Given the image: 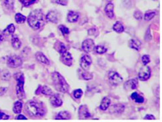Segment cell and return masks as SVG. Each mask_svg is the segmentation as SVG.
<instances>
[{
    "label": "cell",
    "mask_w": 162,
    "mask_h": 122,
    "mask_svg": "<svg viewBox=\"0 0 162 122\" xmlns=\"http://www.w3.org/2000/svg\"><path fill=\"white\" fill-rule=\"evenodd\" d=\"M27 23L34 30H40L44 27L46 23V17L41 10L33 11L27 17Z\"/></svg>",
    "instance_id": "obj_1"
},
{
    "label": "cell",
    "mask_w": 162,
    "mask_h": 122,
    "mask_svg": "<svg viewBox=\"0 0 162 122\" xmlns=\"http://www.w3.org/2000/svg\"><path fill=\"white\" fill-rule=\"evenodd\" d=\"M55 47L61 55V61L65 65L71 66L72 64V57L71 54L67 51L65 44L60 41H57L55 45Z\"/></svg>",
    "instance_id": "obj_2"
},
{
    "label": "cell",
    "mask_w": 162,
    "mask_h": 122,
    "mask_svg": "<svg viewBox=\"0 0 162 122\" xmlns=\"http://www.w3.org/2000/svg\"><path fill=\"white\" fill-rule=\"evenodd\" d=\"M51 76H52L53 85L55 89L63 93L69 92V85L63 76H61L58 72H54Z\"/></svg>",
    "instance_id": "obj_3"
},
{
    "label": "cell",
    "mask_w": 162,
    "mask_h": 122,
    "mask_svg": "<svg viewBox=\"0 0 162 122\" xmlns=\"http://www.w3.org/2000/svg\"><path fill=\"white\" fill-rule=\"evenodd\" d=\"M26 110L29 116L33 117L43 116L45 112L42 105L34 101H29L27 103Z\"/></svg>",
    "instance_id": "obj_4"
},
{
    "label": "cell",
    "mask_w": 162,
    "mask_h": 122,
    "mask_svg": "<svg viewBox=\"0 0 162 122\" xmlns=\"http://www.w3.org/2000/svg\"><path fill=\"white\" fill-rule=\"evenodd\" d=\"M17 80V86H16V93L17 98L22 99L25 98V91H24V83H25V78L23 74H21V75H19L16 78Z\"/></svg>",
    "instance_id": "obj_5"
},
{
    "label": "cell",
    "mask_w": 162,
    "mask_h": 122,
    "mask_svg": "<svg viewBox=\"0 0 162 122\" xmlns=\"http://www.w3.org/2000/svg\"><path fill=\"white\" fill-rule=\"evenodd\" d=\"M23 64L21 58L17 55H12L7 58V64L10 68H16L19 67Z\"/></svg>",
    "instance_id": "obj_6"
},
{
    "label": "cell",
    "mask_w": 162,
    "mask_h": 122,
    "mask_svg": "<svg viewBox=\"0 0 162 122\" xmlns=\"http://www.w3.org/2000/svg\"><path fill=\"white\" fill-rule=\"evenodd\" d=\"M108 79L112 85H118L123 81V78L119 75L118 73L116 71H110L108 73Z\"/></svg>",
    "instance_id": "obj_7"
},
{
    "label": "cell",
    "mask_w": 162,
    "mask_h": 122,
    "mask_svg": "<svg viewBox=\"0 0 162 122\" xmlns=\"http://www.w3.org/2000/svg\"><path fill=\"white\" fill-rule=\"evenodd\" d=\"M151 76V69L149 66L144 65L140 68L138 73V78L141 81H146Z\"/></svg>",
    "instance_id": "obj_8"
},
{
    "label": "cell",
    "mask_w": 162,
    "mask_h": 122,
    "mask_svg": "<svg viewBox=\"0 0 162 122\" xmlns=\"http://www.w3.org/2000/svg\"><path fill=\"white\" fill-rule=\"evenodd\" d=\"M91 64H92V59L90 57V56H88L87 54H84L81 57L80 64L81 68H82L84 71H87V70H88Z\"/></svg>",
    "instance_id": "obj_9"
},
{
    "label": "cell",
    "mask_w": 162,
    "mask_h": 122,
    "mask_svg": "<svg viewBox=\"0 0 162 122\" xmlns=\"http://www.w3.org/2000/svg\"><path fill=\"white\" fill-rule=\"evenodd\" d=\"M94 42L93 39H87L84 40L82 44V49L86 53H90V52L94 50Z\"/></svg>",
    "instance_id": "obj_10"
},
{
    "label": "cell",
    "mask_w": 162,
    "mask_h": 122,
    "mask_svg": "<svg viewBox=\"0 0 162 122\" xmlns=\"http://www.w3.org/2000/svg\"><path fill=\"white\" fill-rule=\"evenodd\" d=\"M79 116L80 120H86L90 118L91 115L86 105L80 106L79 110Z\"/></svg>",
    "instance_id": "obj_11"
},
{
    "label": "cell",
    "mask_w": 162,
    "mask_h": 122,
    "mask_svg": "<svg viewBox=\"0 0 162 122\" xmlns=\"http://www.w3.org/2000/svg\"><path fill=\"white\" fill-rule=\"evenodd\" d=\"M138 82L136 79H132L128 80L126 82H125L124 86L125 90H126L128 91L131 90H135L138 87Z\"/></svg>",
    "instance_id": "obj_12"
},
{
    "label": "cell",
    "mask_w": 162,
    "mask_h": 122,
    "mask_svg": "<svg viewBox=\"0 0 162 122\" xmlns=\"http://www.w3.org/2000/svg\"><path fill=\"white\" fill-rule=\"evenodd\" d=\"M51 103L53 106L55 107V108H58L60 107L62 104V100L61 99V97L58 95L57 94H53L51 95Z\"/></svg>",
    "instance_id": "obj_13"
},
{
    "label": "cell",
    "mask_w": 162,
    "mask_h": 122,
    "mask_svg": "<svg viewBox=\"0 0 162 122\" xmlns=\"http://www.w3.org/2000/svg\"><path fill=\"white\" fill-rule=\"evenodd\" d=\"M46 19L48 21L51 22V23H57L58 20V15L56 12H54V11H51V12H49L47 14Z\"/></svg>",
    "instance_id": "obj_14"
},
{
    "label": "cell",
    "mask_w": 162,
    "mask_h": 122,
    "mask_svg": "<svg viewBox=\"0 0 162 122\" xmlns=\"http://www.w3.org/2000/svg\"><path fill=\"white\" fill-rule=\"evenodd\" d=\"M35 57H36L37 60L39 62H41V63L43 64H47V65H49L50 64L49 59L46 57L45 54L42 53H40V52H38V53H36Z\"/></svg>",
    "instance_id": "obj_15"
},
{
    "label": "cell",
    "mask_w": 162,
    "mask_h": 122,
    "mask_svg": "<svg viewBox=\"0 0 162 122\" xmlns=\"http://www.w3.org/2000/svg\"><path fill=\"white\" fill-rule=\"evenodd\" d=\"M105 13L109 18H113L114 17V4L112 3H108L105 7Z\"/></svg>",
    "instance_id": "obj_16"
},
{
    "label": "cell",
    "mask_w": 162,
    "mask_h": 122,
    "mask_svg": "<svg viewBox=\"0 0 162 122\" xmlns=\"http://www.w3.org/2000/svg\"><path fill=\"white\" fill-rule=\"evenodd\" d=\"M79 14L75 12H69L67 15V21L70 23H75L79 19Z\"/></svg>",
    "instance_id": "obj_17"
},
{
    "label": "cell",
    "mask_w": 162,
    "mask_h": 122,
    "mask_svg": "<svg viewBox=\"0 0 162 122\" xmlns=\"http://www.w3.org/2000/svg\"><path fill=\"white\" fill-rule=\"evenodd\" d=\"M110 102H111V101H110V99L108 97H104L102 99L101 103H100V110L103 111H105L107 110L110 105Z\"/></svg>",
    "instance_id": "obj_18"
},
{
    "label": "cell",
    "mask_w": 162,
    "mask_h": 122,
    "mask_svg": "<svg viewBox=\"0 0 162 122\" xmlns=\"http://www.w3.org/2000/svg\"><path fill=\"white\" fill-rule=\"evenodd\" d=\"M12 45L14 49H19L21 46V42L17 35H13L12 38Z\"/></svg>",
    "instance_id": "obj_19"
},
{
    "label": "cell",
    "mask_w": 162,
    "mask_h": 122,
    "mask_svg": "<svg viewBox=\"0 0 162 122\" xmlns=\"http://www.w3.org/2000/svg\"><path fill=\"white\" fill-rule=\"evenodd\" d=\"M125 107L124 105L121 104V103H116V104H114L111 106V110H113V113H120L124 112Z\"/></svg>",
    "instance_id": "obj_20"
},
{
    "label": "cell",
    "mask_w": 162,
    "mask_h": 122,
    "mask_svg": "<svg viewBox=\"0 0 162 122\" xmlns=\"http://www.w3.org/2000/svg\"><path fill=\"white\" fill-rule=\"evenodd\" d=\"M131 98L132 100H134L135 102L138 103H142L144 102V98L142 96L139 95L137 92H134L131 94Z\"/></svg>",
    "instance_id": "obj_21"
},
{
    "label": "cell",
    "mask_w": 162,
    "mask_h": 122,
    "mask_svg": "<svg viewBox=\"0 0 162 122\" xmlns=\"http://www.w3.org/2000/svg\"><path fill=\"white\" fill-rule=\"evenodd\" d=\"M79 72L80 77L82 78L83 79L86 80H89L93 79V75L92 73H90L89 72H86V71H80V70H79Z\"/></svg>",
    "instance_id": "obj_22"
},
{
    "label": "cell",
    "mask_w": 162,
    "mask_h": 122,
    "mask_svg": "<svg viewBox=\"0 0 162 122\" xmlns=\"http://www.w3.org/2000/svg\"><path fill=\"white\" fill-rule=\"evenodd\" d=\"M71 118V116L69 112L66 111H62L58 113V116L56 117V120H70Z\"/></svg>",
    "instance_id": "obj_23"
},
{
    "label": "cell",
    "mask_w": 162,
    "mask_h": 122,
    "mask_svg": "<svg viewBox=\"0 0 162 122\" xmlns=\"http://www.w3.org/2000/svg\"><path fill=\"white\" fill-rule=\"evenodd\" d=\"M129 47L137 51H139L140 50V45H139V43L137 41V40H136L134 39L130 40V41H129Z\"/></svg>",
    "instance_id": "obj_24"
},
{
    "label": "cell",
    "mask_w": 162,
    "mask_h": 122,
    "mask_svg": "<svg viewBox=\"0 0 162 122\" xmlns=\"http://www.w3.org/2000/svg\"><path fill=\"white\" fill-rule=\"evenodd\" d=\"M22 107H23V103L20 101H17L14 103V106L13 108V111L16 113H20L22 110Z\"/></svg>",
    "instance_id": "obj_25"
},
{
    "label": "cell",
    "mask_w": 162,
    "mask_h": 122,
    "mask_svg": "<svg viewBox=\"0 0 162 122\" xmlns=\"http://www.w3.org/2000/svg\"><path fill=\"white\" fill-rule=\"evenodd\" d=\"M113 30L116 31V33H121L124 31V26L122 25V24L120 23V22L118 21L114 25H113Z\"/></svg>",
    "instance_id": "obj_26"
},
{
    "label": "cell",
    "mask_w": 162,
    "mask_h": 122,
    "mask_svg": "<svg viewBox=\"0 0 162 122\" xmlns=\"http://www.w3.org/2000/svg\"><path fill=\"white\" fill-rule=\"evenodd\" d=\"M40 90L42 94L45 96H51L53 94V92L52 91V90L47 86H43L42 87H40Z\"/></svg>",
    "instance_id": "obj_27"
},
{
    "label": "cell",
    "mask_w": 162,
    "mask_h": 122,
    "mask_svg": "<svg viewBox=\"0 0 162 122\" xmlns=\"http://www.w3.org/2000/svg\"><path fill=\"white\" fill-rule=\"evenodd\" d=\"M15 19H16V21L17 23H23L26 21L27 18L21 13H17L15 16Z\"/></svg>",
    "instance_id": "obj_28"
},
{
    "label": "cell",
    "mask_w": 162,
    "mask_h": 122,
    "mask_svg": "<svg viewBox=\"0 0 162 122\" xmlns=\"http://www.w3.org/2000/svg\"><path fill=\"white\" fill-rule=\"evenodd\" d=\"M94 50L96 51V53L98 54H104L106 51H107V49L102 45H97L94 46Z\"/></svg>",
    "instance_id": "obj_29"
},
{
    "label": "cell",
    "mask_w": 162,
    "mask_h": 122,
    "mask_svg": "<svg viewBox=\"0 0 162 122\" xmlns=\"http://www.w3.org/2000/svg\"><path fill=\"white\" fill-rule=\"evenodd\" d=\"M156 12H152V11H149V12H146L144 15V19L146 21H150L151 19H152L153 18L156 16Z\"/></svg>",
    "instance_id": "obj_30"
},
{
    "label": "cell",
    "mask_w": 162,
    "mask_h": 122,
    "mask_svg": "<svg viewBox=\"0 0 162 122\" xmlns=\"http://www.w3.org/2000/svg\"><path fill=\"white\" fill-rule=\"evenodd\" d=\"M5 5L7 9H13L14 7V0H5Z\"/></svg>",
    "instance_id": "obj_31"
},
{
    "label": "cell",
    "mask_w": 162,
    "mask_h": 122,
    "mask_svg": "<svg viewBox=\"0 0 162 122\" xmlns=\"http://www.w3.org/2000/svg\"><path fill=\"white\" fill-rule=\"evenodd\" d=\"M15 30H16V27H15V26L13 24H10L8 26H7V27L5 29V32H7L8 34H13L15 32Z\"/></svg>",
    "instance_id": "obj_32"
},
{
    "label": "cell",
    "mask_w": 162,
    "mask_h": 122,
    "mask_svg": "<svg viewBox=\"0 0 162 122\" xmlns=\"http://www.w3.org/2000/svg\"><path fill=\"white\" fill-rule=\"evenodd\" d=\"M58 29H59L60 31L62 33V35L64 36L69 34V29L67 27H66L65 25H60L59 27H58Z\"/></svg>",
    "instance_id": "obj_33"
},
{
    "label": "cell",
    "mask_w": 162,
    "mask_h": 122,
    "mask_svg": "<svg viewBox=\"0 0 162 122\" xmlns=\"http://www.w3.org/2000/svg\"><path fill=\"white\" fill-rule=\"evenodd\" d=\"M83 94V92L81 89H77L75 90L73 92V96H74V97L76 99H79L80 98L81 96H82Z\"/></svg>",
    "instance_id": "obj_34"
},
{
    "label": "cell",
    "mask_w": 162,
    "mask_h": 122,
    "mask_svg": "<svg viewBox=\"0 0 162 122\" xmlns=\"http://www.w3.org/2000/svg\"><path fill=\"white\" fill-rule=\"evenodd\" d=\"M24 6H29L36 2V0H19Z\"/></svg>",
    "instance_id": "obj_35"
},
{
    "label": "cell",
    "mask_w": 162,
    "mask_h": 122,
    "mask_svg": "<svg viewBox=\"0 0 162 122\" xmlns=\"http://www.w3.org/2000/svg\"><path fill=\"white\" fill-rule=\"evenodd\" d=\"M142 61L143 65H147V64H148L149 62H150V56L149 55H147V54L143 55V56L142 57Z\"/></svg>",
    "instance_id": "obj_36"
},
{
    "label": "cell",
    "mask_w": 162,
    "mask_h": 122,
    "mask_svg": "<svg viewBox=\"0 0 162 122\" xmlns=\"http://www.w3.org/2000/svg\"><path fill=\"white\" fill-rule=\"evenodd\" d=\"M2 79L4 80H8L10 77H11V75L9 72L7 71H4L3 72L2 75Z\"/></svg>",
    "instance_id": "obj_37"
},
{
    "label": "cell",
    "mask_w": 162,
    "mask_h": 122,
    "mask_svg": "<svg viewBox=\"0 0 162 122\" xmlns=\"http://www.w3.org/2000/svg\"><path fill=\"white\" fill-rule=\"evenodd\" d=\"M134 16L136 19L138 20H141L142 19V13L141 12H139V11H136V12H135Z\"/></svg>",
    "instance_id": "obj_38"
},
{
    "label": "cell",
    "mask_w": 162,
    "mask_h": 122,
    "mask_svg": "<svg viewBox=\"0 0 162 122\" xmlns=\"http://www.w3.org/2000/svg\"><path fill=\"white\" fill-rule=\"evenodd\" d=\"M9 118V116L6 115L5 113L0 112V120H8Z\"/></svg>",
    "instance_id": "obj_39"
},
{
    "label": "cell",
    "mask_w": 162,
    "mask_h": 122,
    "mask_svg": "<svg viewBox=\"0 0 162 122\" xmlns=\"http://www.w3.org/2000/svg\"><path fill=\"white\" fill-rule=\"evenodd\" d=\"M144 120H156V117H154L153 115H151V114H148V115H146L144 118H143Z\"/></svg>",
    "instance_id": "obj_40"
},
{
    "label": "cell",
    "mask_w": 162,
    "mask_h": 122,
    "mask_svg": "<svg viewBox=\"0 0 162 122\" xmlns=\"http://www.w3.org/2000/svg\"><path fill=\"white\" fill-rule=\"evenodd\" d=\"M57 2L62 5H66L67 3V0H57Z\"/></svg>",
    "instance_id": "obj_41"
},
{
    "label": "cell",
    "mask_w": 162,
    "mask_h": 122,
    "mask_svg": "<svg viewBox=\"0 0 162 122\" xmlns=\"http://www.w3.org/2000/svg\"><path fill=\"white\" fill-rule=\"evenodd\" d=\"M17 120H27V118L24 116L23 115H21V114H20V115L18 116L17 117H16Z\"/></svg>",
    "instance_id": "obj_42"
},
{
    "label": "cell",
    "mask_w": 162,
    "mask_h": 122,
    "mask_svg": "<svg viewBox=\"0 0 162 122\" xmlns=\"http://www.w3.org/2000/svg\"><path fill=\"white\" fill-rule=\"evenodd\" d=\"M7 90L6 88H0V96L3 95Z\"/></svg>",
    "instance_id": "obj_43"
}]
</instances>
